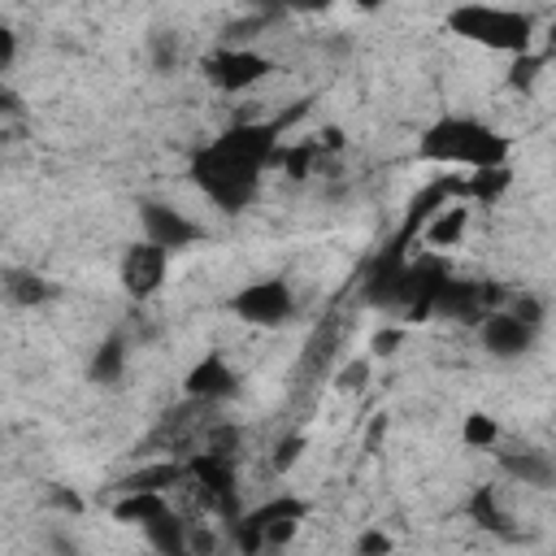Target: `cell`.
Here are the masks:
<instances>
[{
	"label": "cell",
	"mask_w": 556,
	"mask_h": 556,
	"mask_svg": "<svg viewBox=\"0 0 556 556\" xmlns=\"http://www.w3.org/2000/svg\"><path fill=\"white\" fill-rule=\"evenodd\" d=\"M278 152H282L278 122H235L191 156L187 174L213 208L243 213L256 200L265 174L278 165Z\"/></svg>",
	"instance_id": "cell-1"
},
{
	"label": "cell",
	"mask_w": 556,
	"mask_h": 556,
	"mask_svg": "<svg viewBox=\"0 0 556 556\" xmlns=\"http://www.w3.org/2000/svg\"><path fill=\"white\" fill-rule=\"evenodd\" d=\"M508 156H513V139L469 113H443L417 135V161L443 169H486V165H508Z\"/></svg>",
	"instance_id": "cell-2"
},
{
	"label": "cell",
	"mask_w": 556,
	"mask_h": 556,
	"mask_svg": "<svg viewBox=\"0 0 556 556\" xmlns=\"http://www.w3.org/2000/svg\"><path fill=\"white\" fill-rule=\"evenodd\" d=\"M443 26H447V35H456V39H465L473 48H486V52H504V56L530 52L534 35H539L534 13L508 9V4H491V0H460V4H452Z\"/></svg>",
	"instance_id": "cell-3"
},
{
	"label": "cell",
	"mask_w": 556,
	"mask_h": 556,
	"mask_svg": "<svg viewBox=\"0 0 556 556\" xmlns=\"http://www.w3.org/2000/svg\"><path fill=\"white\" fill-rule=\"evenodd\" d=\"M508 300V291L500 282H486V278H456L452 269L434 282V295H430V317H452V321H465V326H478L491 308H500Z\"/></svg>",
	"instance_id": "cell-4"
},
{
	"label": "cell",
	"mask_w": 556,
	"mask_h": 556,
	"mask_svg": "<svg viewBox=\"0 0 556 556\" xmlns=\"http://www.w3.org/2000/svg\"><path fill=\"white\" fill-rule=\"evenodd\" d=\"M274 74V61L248 43H217L204 56V78L222 91V96H243L256 83H265Z\"/></svg>",
	"instance_id": "cell-5"
},
{
	"label": "cell",
	"mask_w": 556,
	"mask_h": 556,
	"mask_svg": "<svg viewBox=\"0 0 556 556\" xmlns=\"http://www.w3.org/2000/svg\"><path fill=\"white\" fill-rule=\"evenodd\" d=\"M169 248L152 243V239H135L122 261H117V287L135 300V304H148L152 295H161L165 278H169Z\"/></svg>",
	"instance_id": "cell-6"
},
{
	"label": "cell",
	"mask_w": 556,
	"mask_h": 556,
	"mask_svg": "<svg viewBox=\"0 0 556 556\" xmlns=\"http://www.w3.org/2000/svg\"><path fill=\"white\" fill-rule=\"evenodd\" d=\"M230 313H235L239 321H248V326L269 330V326L291 321V313H295V291H291L287 278H256V282H248V287L235 291Z\"/></svg>",
	"instance_id": "cell-7"
},
{
	"label": "cell",
	"mask_w": 556,
	"mask_h": 556,
	"mask_svg": "<svg viewBox=\"0 0 556 556\" xmlns=\"http://www.w3.org/2000/svg\"><path fill=\"white\" fill-rule=\"evenodd\" d=\"M478 343H482V352L486 356H500V361H517V356H526L534 343H539V334H543V326H530V321H521L508 304H500V308H491L478 326Z\"/></svg>",
	"instance_id": "cell-8"
},
{
	"label": "cell",
	"mask_w": 556,
	"mask_h": 556,
	"mask_svg": "<svg viewBox=\"0 0 556 556\" xmlns=\"http://www.w3.org/2000/svg\"><path fill=\"white\" fill-rule=\"evenodd\" d=\"M139 226H143V239H152L169 252H182V248L204 239V226L165 200H139Z\"/></svg>",
	"instance_id": "cell-9"
},
{
	"label": "cell",
	"mask_w": 556,
	"mask_h": 556,
	"mask_svg": "<svg viewBox=\"0 0 556 556\" xmlns=\"http://www.w3.org/2000/svg\"><path fill=\"white\" fill-rule=\"evenodd\" d=\"M182 395L187 400H200V404H226V400L239 395V374H235V365L222 352H208V356H200L187 369Z\"/></svg>",
	"instance_id": "cell-10"
},
{
	"label": "cell",
	"mask_w": 556,
	"mask_h": 556,
	"mask_svg": "<svg viewBox=\"0 0 556 556\" xmlns=\"http://www.w3.org/2000/svg\"><path fill=\"white\" fill-rule=\"evenodd\" d=\"M469 222H473V204H469L465 195H452L447 204H439V208L417 226L413 239H421L426 252H452L456 243H465Z\"/></svg>",
	"instance_id": "cell-11"
},
{
	"label": "cell",
	"mask_w": 556,
	"mask_h": 556,
	"mask_svg": "<svg viewBox=\"0 0 556 556\" xmlns=\"http://www.w3.org/2000/svg\"><path fill=\"white\" fill-rule=\"evenodd\" d=\"M500 469L513 478V482H521V486H534V491H552V482H556V460H552V452L547 447H517V452H500Z\"/></svg>",
	"instance_id": "cell-12"
},
{
	"label": "cell",
	"mask_w": 556,
	"mask_h": 556,
	"mask_svg": "<svg viewBox=\"0 0 556 556\" xmlns=\"http://www.w3.org/2000/svg\"><path fill=\"white\" fill-rule=\"evenodd\" d=\"M174 508V500H169V491H117V500H113V517L117 521H130V526H148V521H156L161 513H169Z\"/></svg>",
	"instance_id": "cell-13"
},
{
	"label": "cell",
	"mask_w": 556,
	"mask_h": 556,
	"mask_svg": "<svg viewBox=\"0 0 556 556\" xmlns=\"http://www.w3.org/2000/svg\"><path fill=\"white\" fill-rule=\"evenodd\" d=\"M0 291H4V300L13 308H39V304L52 300V282L43 274H35V269H4L0 274Z\"/></svg>",
	"instance_id": "cell-14"
},
{
	"label": "cell",
	"mask_w": 556,
	"mask_h": 556,
	"mask_svg": "<svg viewBox=\"0 0 556 556\" xmlns=\"http://www.w3.org/2000/svg\"><path fill=\"white\" fill-rule=\"evenodd\" d=\"M126 356H130L126 339H122V334H109V339L91 352V365H87L91 382H100V387H117L122 374H126Z\"/></svg>",
	"instance_id": "cell-15"
},
{
	"label": "cell",
	"mask_w": 556,
	"mask_h": 556,
	"mask_svg": "<svg viewBox=\"0 0 556 556\" xmlns=\"http://www.w3.org/2000/svg\"><path fill=\"white\" fill-rule=\"evenodd\" d=\"M187 526H191V521H182V517L169 508V513H161L156 521H148V526H139V530H143V539H148L156 552H169V556H174V552H187Z\"/></svg>",
	"instance_id": "cell-16"
},
{
	"label": "cell",
	"mask_w": 556,
	"mask_h": 556,
	"mask_svg": "<svg viewBox=\"0 0 556 556\" xmlns=\"http://www.w3.org/2000/svg\"><path fill=\"white\" fill-rule=\"evenodd\" d=\"M513 65H508V87L513 91H521V96H530L534 91V83L547 74V52H517V56H508Z\"/></svg>",
	"instance_id": "cell-17"
},
{
	"label": "cell",
	"mask_w": 556,
	"mask_h": 556,
	"mask_svg": "<svg viewBox=\"0 0 556 556\" xmlns=\"http://www.w3.org/2000/svg\"><path fill=\"white\" fill-rule=\"evenodd\" d=\"M460 443L473 452H495L500 447V421L491 413H469L460 421Z\"/></svg>",
	"instance_id": "cell-18"
},
{
	"label": "cell",
	"mask_w": 556,
	"mask_h": 556,
	"mask_svg": "<svg viewBox=\"0 0 556 556\" xmlns=\"http://www.w3.org/2000/svg\"><path fill=\"white\" fill-rule=\"evenodd\" d=\"M469 517L478 521V526H486V530H508V513L500 508V500H495V486H478L473 495H469Z\"/></svg>",
	"instance_id": "cell-19"
},
{
	"label": "cell",
	"mask_w": 556,
	"mask_h": 556,
	"mask_svg": "<svg viewBox=\"0 0 556 556\" xmlns=\"http://www.w3.org/2000/svg\"><path fill=\"white\" fill-rule=\"evenodd\" d=\"M256 13L265 17H278V13H326L330 0H248Z\"/></svg>",
	"instance_id": "cell-20"
},
{
	"label": "cell",
	"mask_w": 556,
	"mask_h": 556,
	"mask_svg": "<svg viewBox=\"0 0 556 556\" xmlns=\"http://www.w3.org/2000/svg\"><path fill=\"white\" fill-rule=\"evenodd\" d=\"M369 374H374V361H369V356H352L348 365H339L334 387H339V391H365Z\"/></svg>",
	"instance_id": "cell-21"
},
{
	"label": "cell",
	"mask_w": 556,
	"mask_h": 556,
	"mask_svg": "<svg viewBox=\"0 0 556 556\" xmlns=\"http://www.w3.org/2000/svg\"><path fill=\"white\" fill-rule=\"evenodd\" d=\"M521 321H530V326H543L547 321V304L539 300V295H530V291H521V295H513V300H504Z\"/></svg>",
	"instance_id": "cell-22"
},
{
	"label": "cell",
	"mask_w": 556,
	"mask_h": 556,
	"mask_svg": "<svg viewBox=\"0 0 556 556\" xmlns=\"http://www.w3.org/2000/svg\"><path fill=\"white\" fill-rule=\"evenodd\" d=\"M300 452H304V434H287L278 447H274V456H269V465L278 469V473H287L295 460H300Z\"/></svg>",
	"instance_id": "cell-23"
},
{
	"label": "cell",
	"mask_w": 556,
	"mask_h": 556,
	"mask_svg": "<svg viewBox=\"0 0 556 556\" xmlns=\"http://www.w3.org/2000/svg\"><path fill=\"white\" fill-rule=\"evenodd\" d=\"M400 343H404V330H400V326H387V330H378V334L369 339V352H374V356H391V352H400Z\"/></svg>",
	"instance_id": "cell-24"
},
{
	"label": "cell",
	"mask_w": 556,
	"mask_h": 556,
	"mask_svg": "<svg viewBox=\"0 0 556 556\" xmlns=\"http://www.w3.org/2000/svg\"><path fill=\"white\" fill-rule=\"evenodd\" d=\"M356 552H361V556H374V552H391V534H382V530H365V534L356 539Z\"/></svg>",
	"instance_id": "cell-25"
},
{
	"label": "cell",
	"mask_w": 556,
	"mask_h": 556,
	"mask_svg": "<svg viewBox=\"0 0 556 556\" xmlns=\"http://www.w3.org/2000/svg\"><path fill=\"white\" fill-rule=\"evenodd\" d=\"M13 61H17V35H13V26L0 22V70H9Z\"/></svg>",
	"instance_id": "cell-26"
},
{
	"label": "cell",
	"mask_w": 556,
	"mask_h": 556,
	"mask_svg": "<svg viewBox=\"0 0 556 556\" xmlns=\"http://www.w3.org/2000/svg\"><path fill=\"white\" fill-rule=\"evenodd\" d=\"M0 109L13 113V109H17V96H13V91H0Z\"/></svg>",
	"instance_id": "cell-27"
},
{
	"label": "cell",
	"mask_w": 556,
	"mask_h": 556,
	"mask_svg": "<svg viewBox=\"0 0 556 556\" xmlns=\"http://www.w3.org/2000/svg\"><path fill=\"white\" fill-rule=\"evenodd\" d=\"M382 0H356V9H378Z\"/></svg>",
	"instance_id": "cell-28"
}]
</instances>
